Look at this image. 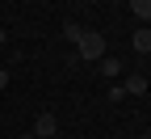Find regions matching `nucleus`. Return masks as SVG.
I'll use <instances>...</instances> for the list:
<instances>
[{
	"label": "nucleus",
	"instance_id": "obj_1",
	"mask_svg": "<svg viewBox=\"0 0 151 139\" xmlns=\"http://www.w3.org/2000/svg\"><path fill=\"white\" fill-rule=\"evenodd\" d=\"M76 55H80V63H97V59H105V55H109V51H105V34L84 30L80 42H76Z\"/></svg>",
	"mask_w": 151,
	"mask_h": 139
},
{
	"label": "nucleus",
	"instance_id": "obj_2",
	"mask_svg": "<svg viewBox=\"0 0 151 139\" xmlns=\"http://www.w3.org/2000/svg\"><path fill=\"white\" fill-rule=\"evenodd\" d=\"M34 135L38 139H55V135H59V118H55V114H38L34 118Z\"/></svg>",
	"mask_w": 151,
	"mask_h": 139
},
{
	"label": "nucleus",
	"instance_id": "obj_3",
	"mask_svg": "<svg viewBox=\"0 0 151 139\" xmlns=\"http://www.w3.org/2000/svg\"><path fill=\"white\" fill-rule=\"evenodd\" d=\"M122 89H126L130 97H143V93H147V76H143V72H130V76H126V84H122Z\"/></svg>",
	"mask_w": 151,
	"mask_h": 139
},
{
	"label": "nucleus",
	"instance_id": "obj_4",
	"mask_svg": "<svg viewBox=\"0 0 151 139\" xmlns=\"http://www.w3.org/2000/svg\"><path fill=\"white\" fill-rule=\"evenodd\" d=\"M130 42H134V51H139V55H151V25L134 30V34H130Z\"/></svg>",
	"mask_w": 151,
	"mask_h": 139
},
{
	"label": "nucleus",
	"instance_id": "obj_5",
	"mask_svg": "<svg viewBox=\"0 0 151 139\" xmlns=\"http://www.w3.org/2000/svg\"><path fill=\"white\" fill-rule=\"evenodd\" d=\"M97 72L105 76V80H113V76L122 72V63H118V59H113V55H105V59H97Z\"/></svg>",
	"mask_w": 151,
	"mask_h": 139
},
{
	"label": "nucleus",
	"instance_id": "obj_6",
	"mask_svg": "<svg viewBox=\"0 0 151 139\" xmlns=\"http://www.w3.org/2000/svg\"><path fill=\"white\" fill-rule=\"evenodd\" d=\"M126 4H130V13L139 21H151V0H126Z\"/></svg>",
	"mask_w": 151,
	"mask_h": 139
},
{
	"label": "nucleus",
	"instance_id": "obj_7",
	"mask_svg": "<svg viewBox=\"0 0 151 139\" xmlns=\"http://www.w3.org/2000/svg\"><path fill=\"white\" fill-rule=\"evenodd\" d=\"M59 34H63V42H80L84 25H80V21H63V30H59Z\"/></svg>",
	"mask_w": 151,
	"mask_h": 139
},
{
	"label": "nucleus",
	"instance_id": "obj_8",
	"mask_svg": "<svg viewBox=\"0 0 151 139\" xmlns=\"http://www.w3.org/2000/svg\"><path fill=\"white\" fill-rule=\"evenodd\" d=\"M0 89H9V72L4 68H0Z\"/></svg>",
	"mask_w": 151,
	"mask_h": 139
},
{
	"label": "nucleus",
	"instance_id": "obj_9",
	"mask_svg": "<svg viewBox=\"0 0 151 139\" xmlns=\"http://www.w3.org/2000/svg\"><path fill=\"white\" fill-rule=\"evenodd\" d=\"M4 38H9V34H4V30H0V51H4Z\"/></svg>",
	"mask_w": 151,
	"mask_h": 139
},
{
	"label": "nucleus",
	"instance_id": "obj_10",
	"mask_svg": "<svg viewBox=\"0 0 151 139\" xmlns=\"http://www.w3.org/2000/svg\"><path fill=\"white\" fill-rule=\"evenodd\" d=\"M139 139H151V135H139Z\"/></svg>",
	"mask_w": 151,
	"mask_h": 139
},
{
	"label": "nucleus",
	"instance_id": "obj_11",
	"mask_svg": "<svg viewBox=\"0 0 151 139\" xmlns=\"http://www.w3.org/2000/svg\"><path fill=\"white\" fill-rule=\"evenodd\" d=\"M147 63H151V55H147Z\"/></svg>",
	"mask_w": 151,
	"mask_h": 139
},
{
	"label": "nucleus",
	"instance_id": "obj_12",
	"mask_svg": "<svg viewBox=\"0 0 151 139\" xmlns=\"http://www.w3.org/2000/svg\"><path fill=\"white\" fill-rule=\"evenodd\" d=\"M34 139H38V135H34Z\"/></svg>",
	"mask_w": 151,
	"mask_h": 139
}]
</instances>
